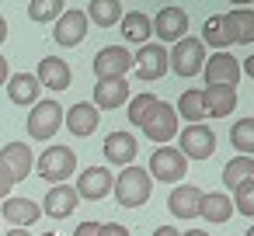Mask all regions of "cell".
Instances as JSON below:
<instances>
[{
  "mask_svg": "<svg viewBox=\"0 0 254 236\" xmlns=\"http://www.w3.org/2000/svg\"><path fill=\"white\" fill-rule=\"evenodd\" d=\"M157 101H160V97H157L153 91H146V94L132 97V101H129V122H132V125H143V122H146V115L157 108Z\"/></svg>",
  "mask_w": 254,
  "mask_h": 236,
  "instance_id": "33",
  "label": "cell"
},
{
  "mask_svg": "<svg viewBox=\"0 0 254 236\" xmlns=\"http://www.w3.org/2000/svg\"><path fill=\"white\" fill-rule=\"evenodd\" d=\"M146 174L164 181V184H178L188 174V160L178 153V146H157L153 156H150V170Z\"/></svg>",
  "mask_w": 254,
  "mask_h": 236,
  "instance_id": "5",
  "label": "cell"
},
{
  "mask_svg": "<svg viewBox=\"0 0 254 236\" xmlns=\"http://www.w3.org/2000/svg\"><path fill=\"white\" fill-rule=\"evenodd\" d=\"M153 236H181V233H178V229H171V226H157V229H153Z\"/></svg>",
  "mask_w": 254,
  "mask_h": 236,
  "instance_id": "39",
  "label": "cell"
},
{
  "mask_svg": "<svg viewBox=\"0 0 254 236\" xmlns=\"http://www.w3.org/2000/svg\"><path fill=\"white\" fill-rule=\"evenodd\" d=\"M4 236H32V233H28V229H7Z\"/></svg>",
  "mask_w": 254,
  "mask_h": 236,
  "instance_id": "43",
  "label": "cell"
},
{
  "mask_svg": "<svg viewBox=\"0 0 254 236\" xmlns=\"http://www.w3.org/2000/svg\"><path fill=\"white\" fill-rule=\"evenodd\" d=\"M167 66H171L178 77H195V73H202V66H205V46H202V39L185 35L181 42H174V49L167 52Z\"/></svg>",
  "mask_w": 254,
  "mask_h": 236,
  "instance_id": "2",
  "label": "cell"
},
{
  "mask_svg": "<svg viewBox=\"0 0 254 236\" xmlns=\"http://www.w3.org/2000/svg\"><path fill=\"white\" fill-rule=\"evenodd\" d=\"M84 14H87V21H94L98 28H112V25L122 21V4H119V0H91Z\"/></svg>",
  "mask_w": 254,
  "mask_h": 236,
  "instance_id": "26",
  "label": "cell"
},
{
  "mask_svg": "<svg viewBox=\"0 0 254 236\" xmlns=\"http://www.w3.org/2000/svg\"><path fill=\"white\" fill-rule=\"evenodd\" d=\"M42 201H46V205H42V212H46L49 219H66V215L77 208L80 194H77V188H70V184H53V188H49V194H46Z\"/></svg>",
  "mask_w": 254,
  "mask_h": 236,
  "instance_id": "18",
  "label": "cell"
},
{
  "mask_svg": "<svg viewBox=\"0 0 254 236\" xmlns=\"http://www.w3.org/2000/svg\"><path fill=\"white\" fill-rule=\"evenodd\" d=\"M230 142L240 149V156H254V118H240L230 129Z\"/></svg>",
  "mask_w": 254,
  "mask_h": 236,
  "instance_id": "31",
  "label": "cell"
},
{
  "mask_svg": "<svg viewBox=\"0 0 254 236\" xmlns=\"http://www.w3.org/2000/svg\"><path fill=\"white\" fill-rule=\"evenodd\" d=\"M0 163L7 167V174H11L14 184H18V181H25V177L32 174L35 156H32V149H28L25 142H7V146H0Z\"/></svg>",
  "mask_w": 254,
  "mask_h": 236,
  "instance_id": "14",
  "label": "cell"
},
{
  "mask_svg": "<svg viewBox=\"0 0 254 236\" xmlns=\"http://www.w3.org/2000/svg\"><path fill=\"white\" fill-rule=\"evenodd\" d=\"M247 181H254V156H233V160L223 167V184L237 191V188L247 184Z\"/></svg>",
  "mask_w": 254,
  "mask_h": 236,
  "instance_id": "28",
  "label": "cell"
},
{
  "mask_svg": "<svg viewBox=\"0 0 254 236\" xmlns=\"http://www.w3.org/2000/svg\"><path fill=\"white\" fill-rule=\"evenodd\" d=\"M63 122H66V129L73 132V136H91L94 129H98V122H101V111L91 104V101H77L66 115H63Z\"/></svg>",
  "mask_w": 254,
  "mask_h": 236,
  "instance_id": "19",
  "label": "cell"
},
{
  "mask_svg": "<svg viewBox=\"0 0 254 236\" xmlns=\"http://www.w3.org/2000/svg\"><path fill=\"white\" fill-rule=\"evenodd\" d=\"M112 188H115V177H112L108 167H87V170L77 177V194H80V198H91V201L108 198Z\"/></svg>",
  "mask_w": 254,
  "mask_h": 236,
  "instance_id": "12",
  "label": "cell"
},
{
  "mask_svg": "<svg viewBox=\"0 0 254 236\" xmlns=\"http://www.w3.org/2000/svg\"><path fill=\"white\" fill-rule=\"evenodd\" d=\"M136 136L132 132H112L105 136V160L115 163V167H132L136 160Z\"/></svg>",
  "mask_w": 254,
  "mask_h": 236,
  "instance_id": "17",
  "label": "cell"
},
{
  "mask_svg": "<svg viewBox=\"0 0 254 236\" xmlns=\"http://www.w3.org/2000/svg\"><path fill=\"white\" fill-rule=\"evenodd\" d=\"M60 125H63V108H60V101L46 97V101L32 104V111H28V136H32V139H53V136L60 132Z\"/></svg>",
  "mask_w": 254,
  "mask_h": 236,
  "instance_id": "3",
  "label": "cell"
},
{
  "mask_svg": "<svg viewBox=\"0 0 254 236\" xmlns=\"http://www.w3.org/2000/svg\"><path fill=\"white\" fill-rule=\"evenodd\" d=\"M98 236H132V233H129V229H126L122 222H105Z\"/></svg>",
  "mask_w": 254,
  "mask_h": 236,
  "instance_id": "36",
  "label": "cell"
},
{
  "mask_svg": "<svg viewBox=\"0 0 254 236\" xmlns=\"http://www.w3.org/2000/svg\"><path fill=\"white\" fill-rule=\"evenodd\" d=\"M94 77L98 80H115V77H126L132 70V56L122 49V46H105L98 56H94Z\"/></svg>",
  "mask_w": 254,
  "mask_h": 236,
  "instance_id": "9",
  "label": "cell"
},
{
  "mask_svg": "<svg viewBox=\"0 0 254 236\" xmlns=\"http://www.w3.org/2000/svg\"><path fill=\"white\" fill-rule=\"evenodd\" d=\"M4 39H7V21H4V14H0V46H4Z\"/></svg>",
  "mask_w": 254,
  "mask_h": 236,
  "instance_id": "41",
  "label": "cell"
},
{
  "mask_svg": "<svg viewBox=\"0 0 254 236\" xmlns=\"http://www.w3.org/2000/svg\"><path fill=\"white\" fill-rule=\"evenodd\" d=\"M244 236H254V226H247V229H244Z\"/></svg>",
  "mask_w": 254,
  "mask_h": 236,
  "instance_id": "44",
  "label": "cell"
},
{
  "mask_svg": "<svg viewBox=\"0 0 254 236\" xmlns=\"http://www.w3.org/2000/svg\"><path fill=\"white\" fill-rule=\"evenodd\" d=\"M202 70H205V87H212V84L237 87V80H240V59H233L230 52H212Z\"/></svg>",
  "mask_w": 254,
  "mask_h": 236,
  "instance_id": "11",
  "label": "cell"
},
{
  "mask_svg": "<svg viewBox=\"0 0 254 236\" xmlns=\"http://www.w3.org/2000/svg\"><path fill=\"white\" fill-rule=\"evenodd\" d=\"M39 201H32V198H7L4 201V208H0V219H7L11 226H18V229H28L32 222H39Z\"/></svg>",
  "mask_w": 254,
  "mask_h": 236,
  "instance_id": "22",
  "label": "cell"
},
{
  "mask_svg": "<svg viewBox=\"0 0 254 236\" xmlns=\"http://www.w3.org/2000/svg\"><path fill=\"white\" fill-rule=\"evenodd\" d=\"M233 212H240V215H251L254 219V181H247V184H240L237 191H233Z\"/></svg>",
  "mask_w": 254,
  "mask_h": 236,
  "instance_id": "34",
  "label": "cell"
},
{
  "mask_svg": "<svg viewBox=\"0 0 254 236\" xmlns=\"http://www.w3.org/2000/svg\"><path fill=\"white\" fill-rule=\"evenodd\" d=\"M178 118H188L191 125H202V118H205V104H202V91H185L181 97H178Z\"/></svg>",
  "mask_w": 254,
  "mask_h": 236,
  "instance_id": "30",
  "label": "cell"
},
{
  "mask_svg": "<svg viewBox=\"0 0 254 236\" xmlns=\"http://www.w3.org/2000/svg\"><path fill=\"white\" fill-rule=\"evenodd\" d=\"M4 84H7V59L0 56V87H4Z\"/></svg>",
  "mask_w": 254,
  "mask_h": 236,
  "instance_id": "40",
  "label": "cell"
},
{
  "mask_svg": "<svg viewBox=\"0 0 254 236\" xmlns=\"http://www.w3.org/2000/svg\"><path fill=\"white\" fill-rule=\"evenodd\" d=\"M70 80H73V73H70V66H66L60 56H46V59L39 63V84H42L46 91H66Z\"/></svg>",
  "mask_w": 254,
  "mask_h": 236,
  "instance_id": "23",
  "label": "cell"
},
{
  "mask_svg": "<svg viewBox=\"0 0 254 236\" xmlns=\"http://www.w3.org/2000/svg\"><path fill=\"white\" fill-rule=\"evenodd\" d=\"M150 25H153V35L160 39V46L164 42H181L185 32H188V14L181 7H160Z\"/></svg>",
  "mask_w": 254,
  "mask_h": 236,
  "instance_id": "10",
  "label": "cell"
},
{
  "mask_svg": "<svg viewBox=\"0 0 254 236\" xmlns=\"http://www.w3.org/2000/svg\"><path fill=\"white\" fill-rule=\"evenodd\" d=\"M132 66H136V73H139V80H160L171 66H167V49L160 46V42H146V46H139V52L132 56Z\"/></svg>",
  "mask_w": 254,
  "mask_h": 236,
  "instance_id": "8",
  "label": "cell"
},
{
  "mask_svg": "<svg viewBox=\"0 0 254 236\" xmlns=\"http://www.w3.org/2000/svg\"><path fill=\"white\" fill-rule=\"evenodd\" d=\"M143 132H146V139L150 142H171L174 136H178V111H174V104H167V101H157V108L146 115V122L139 125Z\"/></svg>",
  "mask_w": 254,
  "mask_h": 236,
  "instance_id": "6",
  "label": "cell"
},
{
  "mask_svg": "<svg viewBox=\"0 0 254 236\" xmlns=\"http://www.w3.org/2000/svg\"><path fill=\"white\" fill-rule=\"evenodd\" d=\"M178 153L185 160H209L216 153V132L209 125H188L181 136H178Z\"/></svg>",
  "mask_w": 254,
  "mask_h": 236,
  "instance_id": "7",
  "label": "cell"
},
{
  "mask_svg": "<svg viewBox=\"0 0 254 236\" xmlns=\"http://www.w3.org/2000/svg\"><path fill=\"white\" fill-rule=\"evenodd\" d=\"M129 101V84H126V77H115V80H98L94 84V108L98 111H115V108H122Z\"/></svg>",
  "mask_w": 254,
  "mask_h": 236,
  "instance_id": "13",
  "label": "cell"
},
{
  "mask_svg": "<svg viewBox=\"0 0 254 236\" xmlns=\"http://www.w3.org/2000/svg\"><path fill=\"white\" fill-rule=\"evenodd\" d=\"M240 73H247V77H254V52H251V56H247V59L240 63Z\"/></svg>",
  "mask_w": 254,
  "mask_h": 236,
  "instance_id": "38",
  "label": "cell"
},
{
  "mask_svg": "<svg viewBox=\"0 0 254 236\" xmlns=\"http://www.w3.org/2000/svg\"><path fill=\"white\" fill-rule=\"evenodd\" d=\"M150 32H153L150 14H143V11H126V14H122V35H126V42L146 46V42H150Z\"/></svg>",
  "mask_w": 254,
  "mask_h": 236,
  "instance_id": "25",
  "label": "cell"
},
{
  "mask_svg": "<svg viewBox=\"0 0 254 236\" xmlns=\"http://www.w3.org/2000/svg\"><path fill=\"white\" fill-rule=\"evenodd\" d=\"M98 233H101L98 222H80V226L73 229V236H98Z\"/></svg>",
  "mask_w": 254,
  "mask_h": 236,
  "instance_id": "37",
  "label": "cell"
},
{
  "mask_svg": "<svg viewBox=\"0 0 254 236\" xmlns=\"http://www.w3.org/2000/svg\"><path fill=\"white\" fill-rule=\"evenodd\" d=\"M7 97H11V104H25V108H32V104H39V77L35 73H14V77H7Z\"/></svg>",
  "mask_w": 254,
  "mask_h": 236,
  "instance_id": "21",
  "label": "cell"
},
{
  "mask_svg": "<svg viewBox=\"0 0 254 236\" xmlns=\"http://www.w3.org/2000/svg\"><path fill=\"white\" fill-rule=\"evenodd\" d=\"M198 215H205V222H226L230 215H233V201L223 194V191H209V194H202V212Z\"/></svg>",
  "mask_w": 254,
  "mask_h": 236,
  "instance_id": "27",
  "label": "cell"
},
{
  "mask_svg": "<svg viewBox=\"0 0 254 236\" xmlns=\"http://www.w3.org/2000/svg\"><path fill=\"white\" fill-rule=\"evenodd\" d=\"M42 236H56V233H42Z\"/></svg>",
  "mask_w": 254,
  "mask_h": 236,
  "instance_id": "45",
  "label": "cell"
},
{
  "mask_svg": "<svg viewBox=\"0 0 254 236\" xmlns=\"http://www.w3.org/2000/svg\"><path fill=\"white\" fill-rule=\"evenodd\" d=\"M223 25H226V32H230L233 42H244V46L254 42V7H233V11H226Z\"/></svg>",
  "mask_w": 254,
  "mask_h": 236,
  "instance_id": "24",
  "label": "cell"
},
{
  "mask_svg": "<svg viewBox=\"0 0 254 236\" xmlns=\"http://www.w3.org/2000/svg\"><path fill=\"white\" fill-rule=\"evenodd\" d=\"M202 104H205V115H209V118H226V115H233V108H237V87L212 84V87L202 91Z\"/></svg>",
  "mask_w": 254,
  "mask_h": 236,
  "instance_id": "16",
  "label": "cell"
},
{
  "mask_svg": "<svg viewBox=\"0 0 254 236\" xmlns=\"http://www.w3.org/2000/svg\"><path fill=\"white\" fill-rule=\"evenodd\" d=\"M202 46H212L216 52H226V46H233V39H230V32L223 25V14L205 18V25H202Z\"/></svg>",
  "mask_w": 254,
  "mask_h": 236,
  "instance_id": "29",
  "label": "cell"
},
{
  "mask_svg": "<svg viewBox=\"0 0 254 236\" xmlns=\"http://www.w3.org/2000/svg\"><path fill=\"white\" fill-rule=\"evenodd\" d=\"M63 0H32V4H28V18L32 21H60V14H63Z\"/></svg>",
  "mask_w": 254,
  "mask_h": 236,
  "instance_id": "32",
  "label": "cell"
},
{
  "mask_svg": "<svg viewBox=\"0 0 254 236\" xmlns=\"http://www.w3.org/2000/svg\"><path fill=\"white\" fill-rule=\"evenodd\" d=\"M115 201L126 205V208H136L143 201H150V191H153V177L143 170V167H126L119 177H115Z\"/></svg>",
  "mask_w": 254,
  "mask_h": 236,
  "instance_id": "1",
  "label": "cell"
},
{
  "mask_svg": "<svg viewBox=\"0 0 254 236\" xmlns=\"http://www.w3.org/2000/svg\"><path fill=\"white\" fill-rule=\"evenodd\" d=\"M84 35H87V14H84V11H63L60 21H56L53 39H56L60 46H80Z\"/></svg>",
  "mask_w": 254,
  "mask_h": 236,
  "instance_id": "15",
  "label": "cell"
},
{
  "mask_svg": "<svg viewBox=\"0 0 254 236\" xmlns=\"http://www.w3.org/2000/svg\"><path fill=\"white\" fill-rule=\"evenodd\" d=\"M77 170V153L70 146H49L39 156V177L53 181V184H66V177Z\"/></svg>",
  "mask_w": 254,
  "mask_h": 236,
  "instance_id": "4",
  "label": "cell"
},
{
  "mask_svg": "<svg viewBox=\"0 0 254 236\" xmlns=\"http://www.w3.org/2000/svg\"><path fill=\"white\" fill-rule=\"evenodd\" d=\"M167 208L178 215V219H195L202 212V191L195 184H178L167 198Z\"/></svg>",
  "mask_w": 254,
  "mask_h": 236,
  "instance_id": "20",
  "label": "cell"
},
{
  "mask_svg": "<svg viewBox=\"0 0 254 236\" xmlns=\"http://www.w3.org/2000/svg\"><path fill=\"white\" fill-rule=\"evenodd\" d=\"M11 188H14V177L7 174L4 163H0V198H11Z\"/></svg>",
  "mask_w": 254,
  "mask_h": 236,
  "instance_id": "35",
  "label": "cell"
},
{
  "mask_svg": "<svg viewBox=\"0 0 254 236\" xmlns=\"http://www.w3.org/2000/svg\"><path fill=\"white\" fill-rule=\"evenodd\" d=\"M181 236H209V233H205V229H185Z\"/></svg>",
  "mask_w": 254,
  "mask_h": 236,
  "instance_id": "42",
  "label": "cell"
}]
</instances>
